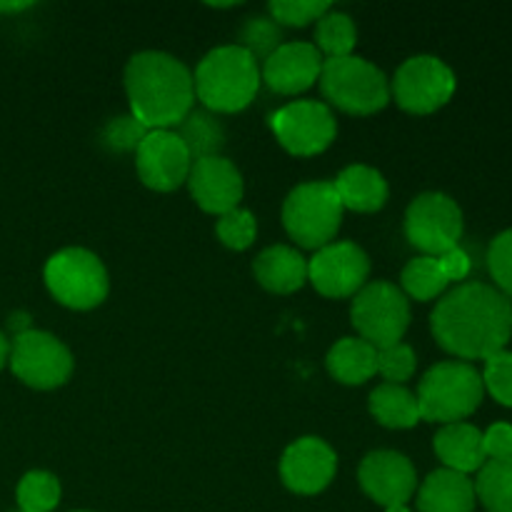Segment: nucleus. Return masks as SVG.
Segmentation results:
<instances>
[{"mask_svg": "<svg viewBox=\"0 0 512 512\" xmlns=\"http://www.w3.org/2000/svg\"><path fill=\"white\" fill-rule=\"evenodd\" d=\"M435 340L465 360H488L512 338V303L485 283H465L450 290L430 315Z\"/></svg>", "mask_w": 512, "mask_h": 512, "instance_id": "nucleus-1", "label": "nucleus"}, {"mask_svg": "<svg viewBox=\"0 0 512 512\" xmlns=\"http://www.w3.org/2000/svg\"><path fill=\"white\" fill-rule=\"evenodd\" d=\"M130 115L148 130H170L193 110V73L183 60L160 50H143L125 68Z\"/></svg>", "mask_w": 512, "mask_h": 512, "instance_id": "nucleus-2", "label": "nucleus"}, {"mask_svg": "<svg viewBox=\"0 0 512 512\" xmlns=\"http://www.w3.org/2000/svg\"><path fill=\"white\" fill-rule=\"evenodd\" d=\"M193 83L205 110L238 113L260 88L258 60L240 45H220L200 60Z\"/></svg>", "mask_w": 512, "mask_h": 512, "instance_id": "nucleus-3", "label": "nucleus"}, {"mask_svg": "<svg viewBox=\"0 0 512 512\" xmlns=\"http://www.w3.org/2000/svg\"><path fill=\"white\" fill-rule=\"evenodd\" d=\"M483 375L470 363H438L423 375L418 385L420 420L430 423H460L483 403Z\"/></svg>", "mask_w": 512, "mask_h": 512, "instance_id": "nucleus-4", "label": "nucleus"}, {"mask_svg": "<svg viewBox=\"0 0 512 512\" xmlns=\"http://www.w3.org/2000/svg\"><path fill=\"white\" fill-rule=\"evenodd\" d=\"M320 90L330 103L353 115L378 113L390 100V85L383 70L358 55L323 60Z\"/></svg>", "mask_w": 512, "mask_h": 512, "instance_id": "nucleus-5", "label": "nucleus"}, {"mask_svg": "<svg viewBox=\"0 0 512 512\" xmlns=\"http://www.w3.org/2000/svg\"><path fill=\"white\" fill-rule=\"evenodd\" d=\"M343 203L328 180L303 183L283 203V223L290 238L303 248L320 250L330 245L343 223Z\"/></svg>", "mask_w": 512, "mask_h": 512, "instance_id": "nucleus-6", "label": "nucleus"}, {"mask_svg": "<svg viewBox=\"0 0 512 512\" xmlns=\"http://www.w3.org/2000/svg\"><path fill=\"white\" fill-rule=\"evenodd\" d=\"M45 283L55 300L75 310H90L108 295V270L85 248H65L45 263Z\"/></svg>", "mask_w": 512, "mask_h": 512, "instance_id": "nucleus-7", "label": "nucleus"}, {"mask_svg": "<svg viewBox=\"0 0 512 512\" xmlns=\"http://www.w3.org/2000/svg\"><path fill=\"white\" fill-rule=\"evenodd\" d=\"M350 318L360 338L383 350L403 340L410 325V305L403 290L388 280H375L355 293Z\"/></svg>", "mask_w": 512, "mask_h": 512, "instance_id": "nucleus-8", "label": "nucleus"}, {"mask_svg": "<svg viewBox=\"0 0 512 512\" xmlns=\"http://www.w3.org/2000/svg\"><path fill=\"white\" fill-rule=\"evenodd\" d=\"M405 235L425 255L438 258L458 248L463 235V210L445 193L418 195L405 213Z\"/></svg>", "mask_w": 512, "mask_h": 512, "instance_id": "nucleus-9", "label": "nucleus"}, {"mask_svg": "<svg viewBox=\"0 0 512 512\" xmlns=\"http://www.w3.org/2000/svg\"><path fill=\"white\" fill-rule=\"evenodd\" d=\"M10 368L25 385L50 390L63 385L73 373V355L55 335L25 330L15 335L10 348Z\"/></svg>", "mask_w": 512, "mask_h": 512, "instance_id": "nucleus-10", "label": "nucleus"}, {"mask_svg": "<svg viewBox=\"0 0 512 512\" xmlns=\"http://www.w3.org/2000/svg\"><path fill=\"white\" fill-rule=\"evenodd\" d=\"M455 93V73L435 55H415L398 68L393 95L408 113L428 115L443 108Z\"/></svg>", "mask_w": 512, "mask_h": 512, "instance_id": "nucleus-11", "label": "nucleus"}, {"mask_svg": "<svg viewBox=\"0 0 512 512\" xmlns=\"http://www.w3.org/2000/svg\"><path fill=\"white\" fill-rule=\"evenodd\" d=\"M270 128L293 155H318L338 133L333 113L318 100H295L270 115Z\"/></svg>", "mask_w": 512, "mask_h": 512, "instance_id": "nucleus-12", "label": "nucleus"}, {"mask_svg": "<svg viewBox=\"0 0 512 512\" xmlns=\"http://www.w3.org/2000/svg\"><path fill=\"white\" fill-rule=\"evenodd\" d=\"M135 168L148 188L168 193L188 180L193 158L175 130H150L135 150Z\"/></svg>", "mask_w": 512, "mask_h": 512, "instance_id": "nucleus-13", "label": "nucleus"}, {"mask_svg": "<svg viewBox=\"0 0 512 512\" xmlns=\"http://www.w3.org/2000/svg\"><path fill=\"white\" fill-rule=\"evenodd\" d=\"M370 260L355 243H330L308 263V278L325 298H350L365 285Z\"/></svg>", "mask_w": 512, "mask_h": 512, "instance_id": "nucleus-14", "label": "nucleus"}, {"mask_svg": "<svg viewBox=\"0 0 512 512\" xmlns=\"http://www.w3.org/2000/svg\"><path fill=\"white\" fill-rule=\"evenodd\" d=\"M360 488L375 500V503L393 508V505H408V500L418 488V475L413 463L403 453L395 450H375L365 455L358 470Z\"/></svg>", "mask_w": 512, "mask_h": 512, "instance_id": "nucleus-15", "label": "nucleus"}, {"mask_svg": "<svg viewBox=\"0 0 512 512\" xmlns=\"http://www.w3.org/2000/svg\"><path fill=\"white\" fill-rule=\"evenodd\" d=\"M338 470L335 450L320 438H300L280 460V478L293 493L315 495L330 485Z\"/></svg>", "mask_w": 512, "mask_h": 512, "instance_id": "nucleus-16", "label": "nucleus"}, {"mask_svg": "<svg viewBox=\"0 0 512 512\" xmlns=\"http://www.w3.org/2000/svg\"><path fill=\"white\" fill-rule=\"evenodd\" d=\"M190 193L205 213H228L243 200V175L223 155L195 160L188 175Z\"/></svg>", "mask_w": 512, "mask_h": 512, "instance_id": "nucleus-17", "label": "nucleus"}, {"mask_svg": "<svg viewBox=\"0 0 512 512\" xmlns=\"http://www.w3.org/2000/svg\"><path fill=\"white\" fill-rule=\"evenodd\" d=\"M323 53L313 43H283L263 63V80L270 90L295 95L320 80Z\"/></svg>", "mask_w": 512, "mask_h": 512, "instance_id": "nucleus-18", "label": "nucleus"}, {"mask_svg": "<svg viewBox=\"0 0 512 512\" xmlns=\"http://www.w3.org/2000/svg\"><path fill=\"white\" fill-rule=\"evenodd\" d=\"M475 483L455 470H435L418 490V512H473Z\"/></svg>", "mask_w": 512, "mask_h": 512, "instance_id": "nucleus-19", "label": "nucleus"}, {"mask_svg": "<svg viewBox=\"0 0 512 512\" xmlns=\"http://www.w3.org/2000/svg\"><path fill=\"white\" fill-rule=\"evenodd\" d=\"M255 278L270 293H295L308 280V260L288 245H270L255 258Z\"/></svg>", "mask_w": 512, "mask_h": 512, "instance_id": "nucleus-20", "label": "nucleus"}, {"mask_svg": "<svg viewBox=\"0 0 512 512\" xmlns=\"http://www.w3.org/2000/svg\"><path fill=\"white\" fill-rule=\"evenodd\" d=\"M435 453L443 465L455 473H475L488 463L483 448V433L470 423H450L435 435Z\"/></svg>", "mask_w": 512, "mask_h": 512, "instance_id": "nucleus-21", "label": "nucleus"}, {"mask_svg": "<svg viewBox=\"0 0 512 512\" xmlns=\"http://www.w3.org/2000/svg\"><path fill=\"white\" fill-rule=\"evenodd\" d=\"M333 185L343 208L355 210V213H375L388 200V183L380 170L370 165H350Z\"/></svg>", "mask_w": 512, "mask_h": 512, "instance_id": "nucleus-22", "label": "nucleus"}, {"mask_svg": "<svg viewBox=\"0 0 512 512\" xmlns=\"http://www.w3.org/2000/svg\"><path fill=\"white\" fill-rule=\"evenodd\" d=\"M328 370L345 385H363L378 373V348L363 338H343L330 348Z\"/></svg>", "mask_w": 512, "mask_h": 512, "instance_id": "nucleus-23", "label": "nucleus"}, {"mask_svg": "<svg viewBox=\"0 0 512 512\" xmlns=\"http://www.w3.org/2000/svg\"><path fill=\"white\" fill-rule=\"evenodd\" d=\"M370 413L385 428H413L420 420L418 398L403 385L383 383L370 393Z\"/></svg>", "mask_w": 512, "mask_h": 512, "instance_id": "nucleus-24", "label": "nucleus"}, {"mask_svg": "<svg viewBox=\"0 0 512 512\" xmlns=\"http://www.w3.org/2000/svg\"><path fill=\"white\" fill-rule=\"evenodd\" d=\"M175 133L185 143L193 163L203 158H215L225 145L223 125L218 123V118L210 110H190Z\"/></svg>", "mask_w": 512, "mask_h": 512, "instance_id": "nucleus-25", "label": "nucleus"}, {"mask_svg": "<svg viewBox=\"0 0 512 512\" xmlns=\"http://www.w3.org/2000/svg\"><path fill=\"white\" fill-rule=\"evenodd\" d=\"M475 495L488 512H512V458L488 460L478 470Z\"/></svg>", "mask_w": 512, "mask_h": 512, "instance_id": "nucleus-26", "label": "nucleus"}, {"mask_svg": "<svg viewBox=\"0 0 512 512\" xmlns=\"http://www.w3.org/2000/svg\"><path fill=\"white\" fill-rule=\"evenodd\" d=\"M315 40H318V50L328 53V58H345V55H353L355 43H358V30H355V23L350 15L330 8L318 20Z\"/></svg>", "mask_w": 512, "mask_h": 512, "instance_id": "nucleus-27", "label": "nucleus"}, {"mask_svg": "<svg viewBox=\"0 0 512 512\" xmlns=\"http://www.w3.org/2000/svg\"><path fill=\"white\" fill-rule=\"evenodd\" d=\"M400 280H403L405 293L413 295L415 300H433L448 288V278L443 275L438 258H433V255H420V258L410 260L403 268Z\"/></svg>", "mask_w": 512, "mask_h": 512, "instance_id": "nucleus-28", "label": "nucleus"}, {"mask_svg": "<svg viewBox=\"0 0 512 512\" xmlns=\"http://www.w3.org/2000/svg\"><path fill=\"white\" fill-rule=\"evenodd\" d=\"M60 503V483L53 473L33 470L18 483L20 512H50Z\"/></svg>", "mask_w": 512, "mask_h": 512, "instance_id": "nucleus-29", "label": "nucleus"}, {"mask_svg": "<svg viewBox=\"0 0 512 512\" xmlns=\"http://www.w3.org/2000/svg\"><path fill=\"white\" fill-rule=\"evenodd\" d=\"M283 45V28L273 18H250L240 30V48L248 50L255 60H268Z\"/></svg>", "mask_w": 512, "mask_h": 512, "instance_id": "nucleus-30", "label": "nucleus"}, {"mask_svg": "<svg viewBox=\"0 0 512 512\" xmlns=\"http://www.w3.org/2000/svg\"><path fill=\"white\" fill-rule=\"evenodd\" d=\"M215 230H218V238L223 240L228 248L245 250L253 245L255 233H258V223H255V215L250 213V210L235 208L220 215L218 228Z\"/></svg>", "mask_w": 512, "mask_h": 512, "instance_id": "nucleus-31", "label": "nucleus"}, {"mask_svg": "<svg viewBox=\"0 0 512 512\" xmlns=\"http://www.w3.org/2000/svg\"><path fill=\"white\" fill-rule=\"evenodd\" d=\"M483 385L500 405L512 408V353L500 350L485 360Z\"/></svg>", "mask_w": 512, "mask_h": 512, "instance_id": "nucleus-32", "label": "nucleus"}, {"mask_svg": "<svg viewBox=\"0 0 512 512\" xmlns=\"http://www.w3.org/2000/svg\"><path fill=\"white\" fill-rule=\"evenodd\" d=\"M415 365H418V358H415V350L410 345L398 343L390 345V348L378 350V373L383 375L388 383L403 385L405 380L413 378Z\"/></svg>", "mask_w": 512, "mask_h": 512, "instance_id": "nucleus-33", "label": "nucleus"}, {"mask_svg": "<svg viewBox=\"0 0 512 512\" xmlns=\"http://www.w3.org/2000/svg\"><path fill=\"white\" fill-rule=\"evenodd\" d=\"M148 133L150 130L143 123H138L133 115H120L105 125L103 143L115 153H125V150H138V145L143 143Z\"/></svg>", "mask_w": 512, "mask_h": 512, "instance_id": "nucleus-34", "label": "nucleus"}, {"mask_svg": "<svg viewBox=\"0 0 512 512\" xmlns=\"http://www.w3.org/2000/svg\"><path fill=\"white\" fill-rule=\"evenodd\" d=\"M330 10V3L325 0H273L270 13L275 23L285 25H305L310 20H320Z\"/></svg>", "mask_w": 512, "mask_h": 512, "instance_id": "nucleus-35", "label": "nucleus"}, {"mask_svg": "<svg viewBox=\"0 0 512 512\" xmlns=\"http://www.w3.org/2000/svg\"><path fill=\"white\" fill-rule=\"evenodd\" d=\"M488 268L500 293L512 298V230H505L490 243Z\"/></svg>", "mask_w": 512, "mask_h": 512, "instance_id": "nucleus-36", "label": "nucleus"}, {"mask_svg": "<svg viewBox=\"0 0 512 512\" xmlns=\"http://www.w3.org/2000/svg\"><path fill=\"white\" fill-rule=\"evenodd\" d=\"M485 458L488 460H510L512 458V425L495 423L483 435Z\"/></svg>", "mask_w": 512, "mask_h": 512, "instance_id": "nucleus-37", "label": "nucleus"}, {"mask_svg": "<svg viewBox=\"0 0 512 512\" xmlns=\"http://www.w3.org/2000/svg\"><path fill=\"white\" fill-rule=\"evenodd\" d=\"M438 265L440 270H443L445 278H448V283H453V280H465L468 278L470 268H473L470 255L465 253L463 248H453L448 250V253L438 255Z\"/></svg>", "mask_w": 512, "mask_h": 512, "instance_id": "nucleus-38", "label": "nucleus"}, {"mask_svg": "<svg viewBox=\"0 0 512 512\" xmlns=\"http://www.w3.org/2000/svg\"><path fill=\"white\" fill-rule=\"evenodd\" d=\"M33 3H0V13H18V10L30 8Z\"/></svg>", "mask_w": 512, "mask_h": 512, "instance_id": "nucleus-39", "label": "nucleus"}, {"mask_svg": "<svg viewBox=\"0 0 512 512\" xmlns=\"http://www.w3.org/2000/svg\"><path fill=\"white\" fill-rule=\"evenodd\" d=\"M10 325H13V328H18V335L20 333H25V325H28V315H13V318H10Z\"/></svg>", "mask_w": 512, "mask_h": 512, "instance_id": "nucleus-40", "label": "nucleus"}, {"mask_svg": "<svg viewBox=\"0 0 512 512\" xmlns=\"http://www.w3.org/2000/svg\"><path fill=\"white\" fill-rule=\"evenodd\" d=\"M8 358H10V345H8V340H5V335L0 333V368H3L5 360Z\"/></svg>", "mask_w": 512, "mask_h": 512, "instance_id": "nucleus-41", "label": "nucleus"}, {"mask_svg": "<svg viewBox=\"0 0 512 512\" xmlns=\"http://www.w3.org/2000/svg\"><path fill=\"white\" fill-rule=\"evenodd\" d=\"M385 512H410L408 505H393V508H385Z\"/></svg>", "mask_w": 512, "mask_h": 512, "instance_id": "nucleus-42", "label": "nucleus"}, {"mask_svg": "<svg viewBox=\"0 0 512 512\" xmlns=\"http://www.w3.org/2000/svg\"><path fill=\"white\" fill-rule=\"evenodd\" d=\"M78 512H85V510H78Z\"/></svg>", "mask_w": 512, "mask_h": 512, "instance_id": "nucleus-43", "label": "nucleus"}, {"mask_svg": "<svg viewBox=\"0 0 512 512\" xmlns=\"http://www.w3.org/2000/svg\"><path fill=\"white\" fill-rule=\"evenodd\" d=\"M18 512H20V510H18Z\"/></svg>", "mask_w": 512, "mask_h": 512, "instance_id": "nucleus-44", "label": "nucleus"}]
</instances>
